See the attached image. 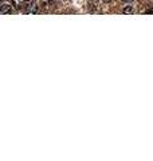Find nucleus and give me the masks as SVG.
I'll list each match as a JSON object with an SVG mask.
<instances>
[{
  "label": "nucleus",
  "instance_id": "20e7f679",
  "mask_svg": "<svg viewBox=\"0 0 153 161\" xmlns=\"http://www.w3.org/2000/svg\"><path fill=\"white\" fill-rule=\"evenodd\" d=\"M132 12H133V8H132L130 6H128V7H125V8H124V14H126V15H128V14H132Z\"/></svg>",
  "mask_w": 153,
  "mask_h": 161
},
{
  "label": "nucleus",
  "instance_id": "f03ea898",
  "mask_svg": "<svg viewBox=\"0 0 153 161\" xmlns=\"http://www.w3.org/2000/svg\"><path fill=\"white\" fill-rule=\"evenodd\" d=\"M11 11V4L10 3H3L2 6V10H0V12L4 15V14H8V12Z\"/></svg>",
  "mask_w": 153,
  "mask_h": 161
},
{
  "label": "nucleus",
  "instance_id": "7ed1b4c3",
  "mask_svg": "<svg viewBox=\"0 0 153 161\" xmlns=\"http://www.w3.org/2000/svg\"><path fill=\"white\" fill-rule=\"evenodd\" d=\"M26 3V0H12V4L18 8V10H20V8L23 7V4Z\"/></svg>",
  "mask_w": 153,
  "mask_h": 161
},
{
  "label": "nucleus",
  "instance_id": "f257e3e1",
  "mask_svg": "<svg viewBox=\"0 0 153 161\" xmlns=\"http://www.w3.org/2000/svg\"><path fill=\"white\" fill-rule=\"evenodd\" d=\"M26 12H27V14H36V12H38V6H36V3H35V2L28 3L27 8H26Z\"/></svg>",
  "mask_w": 153,
  "mask_h": 161
},
{
  "label": "nucleus",
  "instance_id": "423d86ee",
  "mask_svg": "<svg viewBox=\"0 0 153 161\" xmlns=\"http://www.w3.org/2000/svg\"><path fill=\"white\" fill-rule=\"evenodd\" d=\"M124 2H130V0H124Z\"/></svg>",
  "mask_w": 153,
  "mask_h": 161
},
{
  "label": "nucleus",
  "instance_id": "0eeeda50",
  "mask_svg": "<svg viewBox=\"0 0 153 161\" xmlns=\"http://www.w3.org/2000/svg\"><path fill=\"white\" fill-rule=\"evenodd\" d=\"M105 2H109V0H105Z\"/></svg>",
  "mask_w": 153,
  "mask_h": 161
},
{
  "label": "nucleus",
  "instance_id": "39448f33",
  "mask_svg": "<svg viewBox=\"0 0 153 161\" xmlns=\"http://www.w3.org/2000/svg\"><path fill=\"white\" fill-rule=\"evenodd\" d=\"M145 14H148V15H153V8H149V10H146Z\"/></svg>",
  "mask_w": 153,
  "mask_h": 161
}]
</instances>
